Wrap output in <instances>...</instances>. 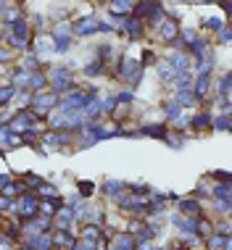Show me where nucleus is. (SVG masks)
<instances>
[{"label": "nucleus", "instance_id": "obj_1", "mask_svg": "<svg viewBox=\"0 0 232 250\" xmlns=\"http://www.w3.org/2000/svg\"><path fill=\"white\" fill-rule=\"evenodd\" d=\"M140 76H143V66H140L137 61H132V58H124V61H121V79L137 85Z\"/></svg>", "mask_w": 232, "mask_h": 250}, {"label": "nucleus", "instance_id": "obj_2", "mask_svg": "<svg viewBox=\"0 0 232 250\" xmlns=\"http://www.w3.org/2000/svg\"><path fill=\"white\" fill-rule=\"evenodd\" d=\"M56 103H58V95L56 92H40V95L32 98V106H35V111L40 113V116H42V113H48Z\"/></svg>", "mask_w": 232, "mask_h": 250}, {"label": "nucleus", "instance_id": "obj_3", "mask_svg": "<svg viewBox=\"0 0 232 250\" xmlns=\"http://www.w3.org/2000/svg\"><path fill=\"white\" fill-rule=\"evenodd\" d=\"M37 206H40V203H37V197L27 195V197H21V200H19L14 208L24 216V219H35V216H37Z\"/></svg>", "mask_w": 232, "mask_h": 250}, {"label": "nucleus", "instance_id": "obj_4", "mask_svg": "<svg viewBox=\"0 0 232 250\" xmlns=\"http://www.w3.org/2000/svg\"><path fill=\"white\" fill-rule=\"evenodd\" d=\"M8 129H14V132H29V129H35V116L27 113V111H21L14 121H11Z\"/></svg>", "mask_w": 232, "mask_h": 250}, {"label": "nucleus", "instance_id": "obj_5", "mask_svg": "<svg viewBox=\"0 0 232 250\" xmlns=\"http://www.w3.org/2000/svg\"><path fill=\"white\" fill-rule=\"evenodd\" d=\"M74 32L77 35H95V32H100V21L98 18H79L74 24Z\"/></svg>", "mask_w": 232, "mask_h": 250}, {"label": "nucleus", "instance_id": "obj_6", "mask_svg": "<svg viewBox=\"0 0 232 250\" xmlns=\"http://www.w3.org/2000/svg\"><path fill=\"white\" fill-rule=\"evenodd\" d=\"M111 14L114 16H124V14H130V8H132V0H111Z\"/></svg>", "mask_w": 232, "mask_h": 250}, {"label": "nucleus", "instance_id": "obj_7", "mask_svg": "<svg viewBox=\"0 0 232 250\" xmlns=\"http://www.w3.org/2000/svg\"><path fill=\"white\" fill-rule=\"evenodd\" d=\"M179 211H182V216H198L201 206H198V200H179Z\"/></svg>", "mask_w": 232, "mask_h": 250}, {"label": "nucleus", "instance_id": "obj_8", "mask_svg": "<svg viewBox=\"0 0 232 250\" xmlns=\"http://www.w3.org/2000/svg\"><path fill=\"white\" fill-rule=\"evenodd\" d=\"M72 219H74L72 208H61V214L56 216V227H58V229H69V224H72Z\"/></svg>", "mask_w": 232, "mask_h": 250}, {"label": "nucleus", "instance_id": "obj_9", "mask_svg": "<svg viewBox=\"0 0 232 250\" xmlns=\"http://www.w3.org/2000/svg\"><path fill=\"white\" fill-rule=\"evenodd\" d=\"M209 82H211V76L201 74V76H198V82H195V92H193V95H195V98H203V95L209 92Z\"/></svg>", "mask_w": 232, "mask_h": 250}, {"label": "nucleus", "instance_id": "obj_10", "mask_svg": "<svg viewBox=\"0 0 232 250\" xmlns=\"http://www.w3.org/2000/svg\"><path fill=\"white\" fill-rule=\"evenodd\" d=\"M121 190H124V184L116 182V179H111V182L106 179V184H103V192H106V195H111V197H119Z\"/></svg>", "mask_w": 232, "mask_h": 250}, {"label": "nucleus", "instance_id": "obj_11", "mask_svg": "<svg viewBox=\"0 0 232 250\" xmlns=\"http://www.w3.org/2000/svg\"><path fill=\"white\" fill-rule=\"evenodd\" d=\"M140 134H151V137H158V140H164L166 137V126L164 124H148Z\"/></svg>", "mask_w": 232, "mask_h": 250}, {"label": "nucleus", "instance_id": "obj_12", "mask_svg": "<svg viewBox=\"0 0 232 250\" xmlns=\"http://www.w3.org/2000/svg\"><path fill=\"white\" fill-rule=\"evenodd\" d=\"M45 85H48V76H45L42 71H37V74H29V87H32V89H42Z\"/></svg>", "mask_w": 232, "mask_h": 250}, {"label": "nucleus", "instance_id": "obj_13", "mask_svg": "<svg viewBox=\"0 0 232 250\" xmlns=\"http://www.w3.org/2000/svg\"><path fill=\"white\" fill-rule=\"evenodd\" d=\"M161 37H164L166 42L177 40V24H174V21H166V24H164V29H161Z\"/></svg>", "mask_w": 232, "mask_h": 250}, {"label": "nucleus", "instance_id": "obj_14", "mask_svg": "<svg viewBox=\"0 0 232 250\" xmlns=\"http://www.w3.org/2000/svg\"><path fill=\"white\" fill-rule=\"evenodd\" d=\"M158 71H161L164 79H174V76H177V71H174V66H172L169 61H161V63H158Z\"/></svg>", "mask_w": 232, "mask_h": 250}, {"label": "nucleus", "instance_id": "obj_15", "mask_svg": "<svg viewBox=\"0 0 232 250\" xmlns=\"http://www.w3.org/2000/svg\"><path fill=\"white\" fill-rule=\"evenodd\" d=\"M211 126H216L219 132H227L230 129V116L224 113V116H219V119H211Z\"/></svg>", "mask_w": 232, "mask_h": 250}, {"label": "nucleus", "instance_id": "obj_16", "mask_svg": "<svg viewBox=\"0 0 232 250\" xmlns=\"http://www.w3.org/2000/svg\"><path fill=\"white\" fill-rule=\"evenodd\" d=\"M211 119H214L211 113H201V116H195V119H193V126H198V129H206V126L211 124Z\"/></svg>", "mask_w": 232, "mask_h": 250}, {"label": "nucleus", "instance_id": "obj_17", "mask_svg": "<svg viewBox=\"0 0 232 250\" xmlns=\"http://www.w3.org/2000/svg\"><path fill=\"white\" fill-rule=\"evenodd\" d=\"M98 234H100V229L98 227H95V224H87V227H85V234H82V240H98Z\"/></svg>", "mask_w": 232, "mask_h": 250}, {"label": "nucleus", "instance_id": "obj_18", "mask_svg": "<svg viewBox=\"0 0 232 250\" xmlns=\"http://www.w3.org/2000/svg\"><path fill=\"white\" fill-rule=\"evenodd\" d=\"M124 29L130 32L132 37H140V32H143V27H140V24H137V18H130V21L124 24Z\"/></svg>", "mask_w": 232, "mask_h": 250}, {"label": "nucleus", "instance_id": "obj_19", "mask_svg": "<svg viewBox=\"0 0 232 250\" xmlns=\"http://www.w3.org/2000/svg\"><path fill=\"white\" fill-rule=\"evenodd\" d=\"M77 187H79V195H85V197H90L95 192V184L93 182H79Z\"/></svg>", "mask_w": 232, "mask_h": 250}, {"label": "nucleus", "instance_id": "obj_20", "mask_svg": "<svg viewBox=\"0 0 232 250\" xmlns=\"http://www.w3.org/2000/svg\"><path fill=\"white\" fill-rule=\"evenodd\" d=\"M219 92H222L224 100H227V95H230V74H224V79L219 82Z\"/></svg>", "mask_w": 232, "mask_h": 250}, {"label": "nucleus", "instance_id": "obj_21", "mask_svg": "<svg viewBox=\"0 0 232 250\" xmlns=\"http://www.w3.org/2000/svg\"><path fill=\"white\" fill-rule=\"evenodd\" d=\"M164 111H166V116H169V119H179V103H169Z\"/></svg>", "mask_w": 232, "mask_h": 250}, {"label": "nucleus", "instance_id": "obj_22", "mask_svg": "<svg viewBox=\"0 0 232 250\" xmlns=\"http://www.w3.org/2000/svg\"><path fill=\"white\" fill-rule=\"evenodd\" d=\"M206 27H209V29H214V32H219V29L224 27V24H222V18L211 16V18H206Z\"/></svg>", "mask_w": 232, "mask_h": 250}, {"label": "nucleus", "instance_id": "obj_23", "mask_svg": "<svg viewBox=\"0 0 232 250\" xmlns=\"http://www.w3.org/2000/svg\"><path fill=\"white\" fill-rule=\"evenodd\" d=\"M14 206H16V203L11 200V197H0V214H5V211H11Z\"/></svg>", "mask_w": 232, "mask_h": 250}, {"label": "nucleus", "instance_id": "obj_24", "mask_svg": "<svg viewBox=\"0 0 232 250\" xmlns=\"http://www.w3.org/2000/svg\"><path fill=\"white\" fill-rule=\"evenodd\" d=\"M8 137H11V129L8 126H0V143H8Z\"/></svg>", "mask_w": 232, "mask_h": 250}, {"label": "nucleus", "instance_id": "obj_25", "mask_svg": "<svg viewBox=\"0 0 232 250\" xmlns=\"http://www.w3.org/2000/svg\"><path fill=\"white\" fill-rule=\"evenodd\" d=\"M219 32H222V42H230V29H227V27H222Z\"/></svg>", "mask_w": 232, "mask_h": 250}, {"label": "nucleus", "instance_id": "obj_26", "mask_svg": "<svg viewBox=\"0 0 232 250\" xmlns=\"http://www.w3.org/2000/svg\"><path fill=\"white\" fill-rule=\"evenodd\" d=\"M143 61H145V63H143V66H151V63H153V61H156V58H153V53H145V55H143Z\"/></svg>", "mask_w": 232, "mask_h": 250}, {"label": "nucleus", "instance_id": "obj_27", "mask_svg": "<svg viewBox=\"0 0 232 250\" xmlns=\"http://www.w3.org/2000/svg\"><path fill=\"white\" fill-rule=\"evenodd\" d=\"M179 250H188V248H179Z\"/></svg>", "mask_w": 232, "mask_h": 250}]
</instances>
